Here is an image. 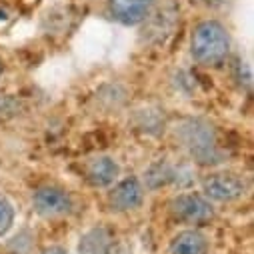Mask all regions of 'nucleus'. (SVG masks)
<instances>
[{
    "instance_id": "f257e3e1",
    "label": "nucleus",
    "mask_w": 254,
    "mask_h": 254,
    "mask_svg": "<svg viewBox=\"0 0 254 254\" xmlns=\"http://www.w3.org/2000/svg\"><path fill=\"white\" fill-rule=\"evenodd\" d=\"M176 138L182 148L198 164H218L220 148L212 124L202 118H184L176 124Z\"/></svg>"
},
{
    "instance_id": "f03ea898",
    "label": "nucleus",
    "mask_w": 254,
    "mask_h": 254,
    "mask_svg": "<svg viewBox=\"0 0 254 254\" xmlns=\"http://www.w3.org/2000/svg\"><path fill=\"white\" fill-rule=\"evenodd\" d=\"M192 58L202 66H218L230 52V36L218 20H204L192 30L190 38Z\"/></svg>"
},
{
    "instance_id": "7ed1b4c3",
    "label": "nucleus",
    "mask_w": 254,
    "mask_h": 254,
    "mask_svg": "<svg viewBox=\"0 0 254 254\" xmlns=\"http://www.w3.org/2000/svg\"><path fill=\"white\" fill-rule=\"evenodd\" d=\"M170 214L178 222L202 226V224H208L214 218V208H212L210 200L204 194L184 192V194H178V196L172 198Z\"/></svg>"
},
{
    "instance_id": "20e7f679",
    "label": "nucleus",
    "mask_w": 254,
    "mask_h": 254,
    "mask_svg": "<svg viewBox=\"0 0 254 254\" xmlns=\"http://www.w3.org/2000/svg\"><path fill=\"white\" fill-rule=\"evenodd\" d=\"M246 180L234 172H216L204 178L202 194L214 202H234L246 194Z\"/></svg>"
},
{
    "instance_id": "39448f33",
    "label": "nucleus",
    "mask_w": 254,
    "mask_h": 254,
    "mask_svg": "<svg viewBox=\"0 0 254 254\" xmlns=\"http://www.w3.org/2000/svg\"><path fill=\"white\" fill-rule=\"evenodd\" d=\"M32 206H34L36 214H40L42 218H60V216H66L72 212L74 202H72V196L64 188L40 186L32 196Z\"/></svg>"
},
{
    "instance_id": "423d86ee",
    "label": "nucleus",
    "mask_w": 254,
    "mask_h": 254,
    "mask_svg": "<svg viewBox=\"0 0 254 254\" xmlns=\"http://www.w3.org/2000/svg\"><path fill=\"white\" fill-rule=\"evenodd\" d=\"M108 202H110V208L116 210V212L136 210L144 202V186H142V182L138 178H134V176L120 180L112 188V192L108 194Z\"/></svg>"
},
{
    "instance_id": "0eeeda50",
    "label": "nucleus",
    "mask_w": 254,
    "mask_h": 254,
    "mask_svg": "<svg viewBox=\"0 0 254 254\" xmlns=\"http://www.w3.org/2000/svg\"><path fill=\"white\" fill-rule=\"evenodd\" d=\"M154 6V0H108V14L126 26L144 22Z\"/></svg>"
},
{
    "instance_id": "6e6552de",
    "label": "nucleus",
    "mask_w": 254,
    "mask_h": 254,
    "mask_svg": "<svg viewBox=\"0 0 254 254\" xmlns=\"http://www.w3.org/2000/svg\"><path fill=\"white\" fill-rule=\"evenodd\" d=\"M208 240L206 236L196 230V228H188L178 232L172 240H170V254H208Z\"/></svg>"
},
{
    "instance_id": "1a4fd4ad",
    "label": "nucleus",
    "mask_w": 254,
    "mask_h": 254,
    "mask_svg": "<svg viewBox=\"0 0 254 254\" xmlns=\"http://www.w3.org/2000/svg\"><path fill=\"white\" fill-rule=\"evenodd\" d=\"M118 164L108 158V156H98V158H92L86 166V180L96 186V188H104V186H110L116 178H118Z\"/></svg>"
},
{
    "instance_id": "9d476101",
    "label": "nucleus",
    "mask_w": 254,
    "mask_h": 254,
    "mask_svg": "<svg viewBox=\"0 0 254 254\" xmlns=\"http://www.w3.org/2000/svg\"><path fill=\"white\" fill-rule=\"evenodd\" d=\"M112 244V236L104 226H96L82 234L78 242V254H106Z\"/></svg>"
},
{
    "instance_id": "9b49d317",
    "label": "nucleus",
    "mask_w": 254,
    "mask_h": 254,
    "mask_svg": "<svg viewBox=\"0 0 254 254\" xmlns=\"http://www.w3.org/2000/svg\"><path fill=\"white\" fill-rule=\"evenodd\" d=\"M14 224V206L6 196L0 194V236H4Z\"/></svg>"
},
{
    "instance_id": "f8f14e48",
    "label": "nucleus",
    "mask_w": 254,
    "mask_h": 254,
    "mask_svg": "<svg viewBox=\"0 0 254 254\" xmlns=\"http://www.w3.org/2000/svg\"><path fill=\"white\" fill-rule=\"evenodd\" d=\"M106 254H132V248L126 244V242H114L108 246V252Z\"/></svg>"
},
{
    "instance_id": "ddd939ff",
    "label": "nucleus",
    "mask_w": 254,
    "mask_h": 254,
    "mask_svg": "<svg viewBox=\"0 0 254 254\" xmlns=\"http://www.w3.org/2000/svg\"><path fill=\"white\" fill-rule=\"evenodd\" d=\"M40 254H68V250H64L62 246H48V248L40 250Z\"/></svg>"
},
{
    "instance_id": "4468645a",
    "label": "nucleus",
    "mask_w": 254,
    "mask_h": 254,
    "mask_svg": "<svg viewBox=\"0 0 254 254\" xmlns=\"http://www.w3.org/2000/svg\"><path fill=\"white\" fill-rule=\"evenodd\" d=\"M208 4H218V2H222V0H206Z\"/></svg>"
},
{
    "instance_id": "2eb2a0df",
    "label": "nucleus",
    "mask_w": 254,
    "mask_h": 254,
    "mask_svg": "<svg viewBox=\"0 0 254 254\" xmlns=\"http://www.w3.org/2000/svg\"><path fill=\"white\" fill-rule=\"evenodd\" d=\"M2 72H4V66H2V60H0V76H2Z\"/></svg>"
}]
</instances>
